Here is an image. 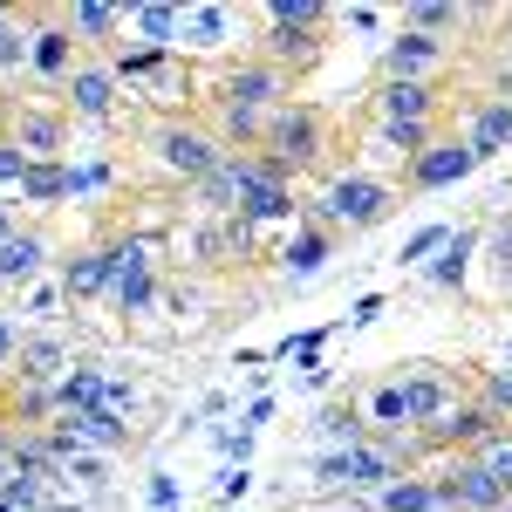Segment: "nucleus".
Wrapping results in <instances>:
<instances>
[{
	"label": "nucleus",
	"mask_w": 512,
	"mask_h": 512,
	"mask_svg": "<svg viewBox=\"0 0 512 512\" xmlns=\"http://www.w3.org/2000/svg\"><path fill=\"white\" fill-rule=\"evenodd\" d=\"M396 205H403V185L396 178H369V171H342V178H328L321 185V198L308 205V219H321L328 233H376L383 219H390Z\"/></svg>",
	"instance_id": "nucleus-1"
},
{
	"label": "nucleus",
	"mask_w": 512,
	"mask_h": 512,
	"mask_svg": "<svg viewBox=\"0 0 512 512\" xmlns=\"http://www.w3.org/2000/svg\"><path fill=\"white\" fill-rule=\"evenodd\" d=\"M328 158V123H321L315 103H287V110H274V123H267V137H260V164H267V178L274 185H294L301 171H315V164Z\"/></svg>",
	"instance_id": "nucleus-2"
},
{
	"label": "nucleus",
	"mask_w": 512,
	"mask_h": 512,
	"mask_svg": "<svg viewBox=\"0 0 512 512\" xmlns=\"http://www.w3.org/2000/svg\"><path fill=\"white\" fill-rule=\"evenodd\" d=\"M144 151H151V164H158L171 185H205L212 171H219V158H226V144H219V130H205V123L192 117H158L151 130H144Z\"/></svg>",
	"instance_id": "nucleus-3"
},
{
	"label": "nucleus",
	"mask_w": 512,
	"mask_h": 512,
	"mask_svg": "<svg viewBox=\"0 0 512 512\" xmlns=\"http://www.w3.org/2000/svg\"><path fill=\"white\" fill-rule=\"evenodd\" d=\"M0 130L21 144L28 164H69V144H76V117L62 110V96H55V103H28V96L14 103V96H7Z\"/></svg>",
	"instance_id": "nucleus-4"
},
{
	"label": "nucleus",
	"mask_w": 512,
	"mask_h": 512,
	"mask_svg": "<svg viewBox=\"0 0 512 512\" xmlns=\"http://www.w3.org/2000/svg\"><path fill=\"white\" fill-rule=\"evenodd\" d=\"M458 69V41L417 35V28H396L383 41V62H376V82H424V89H444V76Z\"/></svg>",
	"instance_id": "nucleus-5"
},
{
	"label": "nucleus",
	"mask_w": 512,
	"mask_h": 512,
	"mask_svg": "<svg viewBox=\"0 0 512 512\" xmlns=\"http://www.w3.org/2000/svg\"><path fill=\"white\" fill-rule=\"evenodd\" d=\"M431 485H437V512H506V485L485 472L472 451L437 458V465H431Z\"/></svg>",
	"instance_id": "nucleus-6"
},
{
	"label": "nucleus",
	"mask_w": 512,
	"mask_h": 512,
	"mask_svg": "<svg viewBox=\"0 0 512 512\" xmlns=\"http://www.w3.org/2000/svg\"><path fill=\"white\" fill-rule=\"evenodd\" d=\"M62 110H69L76 123H89V130H110V123H117V110H123L117 69H110L103 55H82L76 76L62 82Z\"/></svg>",
	"instance_id": "nucleus-7"
},
{
	"label": "nucleus",
	"mask_w": 512,
	"mask_h": 512,
	"mask_svg": "<svg viewBox=\"0 0 512 512\" xmlns=\"http://www.w3.org/2000/svg\"><path fill=\"white\" fill-rule=\"evenodd\" d=\"M212 103H233V110H287L294 103V76L287 69H274V62H260V55H246V62H233L226 76H219V96Z\"/></svg>",
	"instance_id": "nucleus-8"
},
{
	"label": "nucleus",
	"mask_w": 512,
	"mask_h": 512,
	"mask_svg": "<svg viewBox=\"0 0 512 512\" xmlns=\"http://www.w3.org/2000/svg\"><path fill=\"white\" fill-rule=\"evenodd\" d=\"M76 62H82V41L69 35L62 7H28V69L62 89V82L76 76Z\"/></svg>",
	"instance_id": "nucleus-9"
},
{
	"label": "nucleus",
	"mask_w": 512,
	"mask_h": 512,
	"mask_svg": "<svg viewBox=\"0 0 512 512\" xmlns=\"http://www.w3.org/2000/svg\"><path fill=\"white\" fill-rule=\"evenodd\" d=\"M110 253H117V287H110L117 315H151V308H158V239L130 233V239H117Z\"/></svg>",
	"instance_id": "nucleus-10"
},
{
	"label": "nucleus",
	"mask_w": 512,
	"mask_h": 512,
	"mask_svg": "<svg viewBox=\"0 0 512 512\" xmlns=\"http://www.w3.org/2000/svg\"><path fill=\"white\" fill-rule=\"evenodd\" d=\"M444 110H451V96L444 89H424V82H376V96H369V123L444 130Z\"/></svg>",
	"instance_id": "nucleus-11"
},
{
	"label": "nucleus",
	"mask_w": 512,
	"mask_h": 512,
	"mask_svg": "<svg viewBox=\"0 0 512 512\" xmlns=\"http://www.w3.org/2000/svg\"><path fill=\"white\" fill-rule=\"evenodd\" d=\"M69 369H76V342H69L62 328H28V335H21V355H14V376H7V383H35V390H55Z\"/></svg>",
	"instance_id": "nucleus-12"
},
{
	"label": "nucleus",
	"mask_w": 512,
	"mask_h": 512,
	"mask_svg": "<svg viewBox=\"0 0 512 512\" xmlns=\"http://www.w3.org/2000/svg\"><path fill=\"white\" fill-rule=\"evenodd\" d=\"M465 171H478V158L465 151V137H458V130H437L431 151L403 164V192H444V185H458Z\"/></svg>",
	"instance_id": "nucleus-13"
},
{
	"label": "nucleus",
	"mask_w": 512,
	"mask_h": 512,
	"mask_svg": "<svg viewBox=\"0 0 512 512\" xmlns=\"http://www.w3.org/2000/svg\"><path fill=\"white\" fill-rule=\"evenodd\" d=\"M465 151H472L478 164L499 158V151H512V89H492V96H478L472 110H465Z\"/></svg>",
	"instance_id": "nucleus-14"
},
{
	"label": "nucleus",
	"mask_w": 512,
	"mask_h": 512,
	"mask_svg": "<svg viewBox=\"0 0 512 512\" xmlns=\"http://www.w3.org/2000/svg\"><path fill=\"white\" fill-rule=\"evenodd\" d=\"M321 55H328V28H294V21H267L260 62H274V69H287V76H308Z\"/></svg>",
	"instance_id": "nucleus-15"
},
{
	"label": "nucleus",
	"mask_w": 512,
	"mask_h": 512,
	"mask_svg": "<svg viewBox=\"0 0 512 512\" xmlns=\"http://www.w3.org/2000/svg\"><path fill=\"white\" fill-rule=\"evenodd\" d=\"M62 294H69V308H82V301H103L110 287H117V253L110 246H82V253H69L62 260Z\"/></svg>",
	"instance_id": "nucleus-16"
},
{
	"label": "nucleus",
	"mask_w": 512,
	"mask_h": 512,
	"mask_svg": "<svg viewBox=\"0 0 512 512\" xmlns=\"http://www.w3.org/2000/svg\"><path fill=\"white\" fill-rule=\"evenodd\" d=\"M192 253H198V267H246L253 260V226L239 212L233 219H198Z\"/></svg>",
	"instance_id": "nucleus-17"
},
{
	"label": "nucleus",
	"mask_w": 512,
	"mask_h": 512,
	"mask_svg": "<svg viewBox=\"0 0 512 512\" xmlns=\"http://www.w3.org/2000/svg\"><path fill=\"white\" fill-rule=\"evenodd\" d=\"M62 21H69V35L82 41V55H117V35L130 28V14L123 7H103V0H76V7H62Z\"/></svg>",
	"instance_id": "nucleus-18"
},
{
	"label": "nucleus",
	"mask_w": 512,
	"mask_h": 512,
	"mask_svg": "<svg viewBox=\"0 0 512 512\" xmlns=\"http://www.w3.org/2000/svg\"><path fill=\"white\" fill-rule=\"evenodd\" d=\"M48 253H55L48 233H41V226H21V233L0 246V287H35L41 267H48Z\"/></svg>",
	"instance_id": "nucleus-19"
},
{
	"label": "nucleus",
	"mask_w": 512,
	"mask_h": 512,
	"mask_svg": "<svg viewBox=\"0 0 512 512\" xmlns=\"http://www.w3.org/2000/svg\"><path fill=\"white\" fill-rule=\"evenodd\" d=\"M328 253H335V233H328L321 219H301V226L287 233V246H280V274L287 280H315Z\"/></svg>",
	"instance_id": "nucleus-20"
},
{
	"label": "nucleus",
	"mask_w": 512,
	"mask_h": 512,
	"mask_svg": "<svg viewBox=\"0 0 512 512\" xmlns=\"http://www.w3.org/2000/svg\"><path fill=\"white\" fill-rule=\"evenodd\" d=\"M103 396H110V376H103L96 362H76V369L55 383V417H89V410H103Z\"/></svg>",
	"instance_id": "nucleus-21"
},
{
	"label": "nucleus",
	"mask_w": 512,
	"mask_h": 512,
	"mask_svg": "<svg viewBox=\"0 0 512 512\" xmlns=\"http://www.w3.org/2000/svg\"><path fill=\"white\" fill-rule=\"evenodd\" d=\"M369 506L376 512H437V485H431V472H403L383 492H369Z\"/></svg>",
	"instance_id": "nucleus-22"
},
{
	"label": "nucleus",
	"mask_w": 512,
	"mask_h": 512,
	"mask_svg": "<svg viewBox=\"0 0 512 512\" xmlns=\"http://www.w3.org/2000/svg\"><path fill=\"white\" fill-rule=\"evenodd\" d=\"M465 21H472V7H458V0H417V7H403V21H396V28H417V35L451 41Z\"/></svg>",
	"instance_id": "nucleus-23"
},
{
	"label": "nucleus",
	"mask_w": 512,
	"mask_h": 512,
	"mask_svg": "<svg viewBox=\"0 0 512 512\" xmlns=\"http://www.w3.org/2000/svg\"><path fill=\"white\" fill-rule=\"evenodd\" d=\"M21 205H35V212H55V205H69V164H28V178H21Z\"/></svg>",
	"instance_id": "nucleus-24"
},
{
	"label": "nucleus",
	"mask_w": 512,
	"mask_h": 512,
	"mask_svg": "<svg viewBox=\"0 0 512 512\" xmlns=\"http://www.w3.org/2000/svg\"><path fill=\"white\" fill-rule=\"evenodd\" d=\"M321 444H335V451H349V444H362V437H369V424H362V403H355V396H335V403H328V410H321Z\"/></svg>",
	"instance_id": "nucleus-25"
},
{
	"label": "nucleus",
	"mask_w": 512,
	"mask_h": 512,
	"mask_svg": "<svg viewBox=\"0 0 512 512\" xmlns=\"http://www.w3.org/2000/svg\"><path fill=\"white\" fill-rule=\"evenodd\" d=\"M226 35H233V7H185L178 14V41H192V48H219Z\"/></svg>",
	"instance_id": "nucleus-26"
},
{
	"label": "nucleus",
	"mask_w": 512,
	"mask_h": 512,
	"mask_svg": "<svg viewBox=\"0 0 512 512\" xmlns=\"http://www.w3.org/2000/svg\"><path fill=\"white\" fill-rule=\"evenodd\" d=\"M472 253H478V233H451V239H444V260H437V267H431L424 280H431L437 294L465 287V267H472Z\"/></svg>",
	"instance_id": "nucleus-27"
},
{
	"label": "nucleus",
	"mask_w": 512,
	"mask_h": 512,
	"mask_svg": "<svg viewBox=\"0 0 512 512\" xmlns=\"http://www.w3.org/2000/svg\"><path fill=\"white\" fill-rule=\"evenodd\" d=\"M110 185H117V164L110 158H69V205H89V198H103L110 192Z\"/></svg>",
	"instance_id": "nucleus-28"
},
{
	"label": "nucleus",
	"mask_w": 512,
	"mask_h": 512,
	"mask_svg": "<svg viewBox=\"0 0 512 512\" xmlns=\"http://www.w3.org/2000/svg\"><path fill=\"white\" fill-rule=\"evenodd\" d=\"M178 14H185V7H130V28H137V35H144V48H164V55H171V41H178Z\"/></svg>",
	"instance_id": "nucleus-29"
},
{
	"label": "nucleus",
	"mask_w": 512,
	"mask_h": 512,
	"mask_svg": "<svg viewBox=\"0 0 512 512\" xmlns=\"http://www.w3.org/2000/svg\"><path fill=\"white\" fill-rule=\"evenodd\" d=\"M28 69V14L0 7V76H21Z\"/></svg>",
	"instance_id": "nucleus-30"
},
{
	"label": "nucleus",
	"mask_w": 512,
	"mask_h": 512,
	"mask_svg": "<svg viewBox=\"0 0 512 512\" xmlns=\"http://www.w3.org/2000/svg\"><path fill=\"white\" fill-rule=\"evenodd\" d=\"M267 21H294V28H335V14L321 0H267Z\"/></svg>",
	"instance_id": "nucleus-31"
},
{
	"label": "nucleus",
	"mask_w": 512,
	"mask_h": 512,
	"mask_svg": "<svg viewBox=\"0 0 512 512\" xmlns=\"http://www.w3.org/2000/svg\"><path fill=\"white\" fill-rule=\"evenodd\" d=\"M472 458H478V465H485V472H492V478H499V485H506V492H512V431L485 437V444H478Z\"/></svg>",
	"instance_id": "nucleus-32"
},
{
	"label": "nucleus",
	"mask_w": 512,
	"mask_h": 512,
	"mask_svg": "<svg viewBox=\"0 0 512 512\" xmlns=\"http://www.w3.org/2000/svg\"><path fill=\"white\" fill-rule=\"evenodd\" d=\"M69 294H62V280H41V287H28L21 294V308L14 315H28V321H55V308H62Z\"/></svg>",
	"instance_id": "nucleus-33"
},
{
	"label": "nucleus",
	"mask_w": 512,
	"mask_h": 512,
	"mask_svg": "<svg viewBox=\"0 0 512 512\" xmlns=\"http://www.w3.org/2000/svg\"><path fill=\"white\" fill-rule=\"evenodd\" d=\"M21 178H28V158H21V144L0 130V198L7 192H21Z\"/></svg>",
	"instance_id": "nucleus-34"
},
{
	"label": "nucleus",
	"mask_w": 512,
	"mask_h": 512,
	"mask_svg": "<svg viewBox=\"0 0 512 512\" xmlns=\"http://www.w3.org/2000/svg\"><path fill=\"white\" fill-rule=\"evenodd\" d=\"M444 239H451V226H424V233L403 239V253H396V260H403V267H417L424 253H444Z\"/></svg>",
	"instance_id": "nucleus-35"
},
{
	"label": "nucleus",
	"mask_w": 512,
	"mask_h": 512,
	"mask_svg": "<svg viewBox=\"0 0 512 512\" xmlns=\"http://www.w3.org/2000/svg\"><path fill=\"white\" fill-rule=\"evenodd\" d=\"M62 478H76V485H110V458H96V451H76V458L62 465Z\"/></svg>",
	"instance_id": "nucleus-36"
},
{
	"label": "nucleus",
	"mask_w": 512,
	"mask_h": 512,
	"mask_svg": "<svg viewBox=\"0 0 512 512\" xmlns=\"http://www.w3.org/2000/svg\"><path fill=\"white\" fill-rule=\"evenodd\" d=\"M21 335H28V328H21V315H14V308H0V376H14V355H21Z\"/></svg>",
	"instance_id": "nucleus-37"
},
{
	"label": "nucleus",
	"mask_w": 512,
	"mask_h": 512,
	"mask_svg": "<svg viewBox=\"0 0 512 512\" xmlns=\"http://www.w3.org/2000/svg\"><path fill=\"white\" fill-rule=\"evenodd\" d=\"M144 492H151V506H158V512H178V478H171V472H151Z\"/></svg>",
	"instance_id": "nucleus-38"
},
{
	"label": "nucleus",
	"mask_w": 512,
	"mask_h": 512,
	"mask_svg": "<svg viewBox=\"0 0 512 512\" xmlns=\"http://www.w3.org/2000/svg\"><path fill=\"white\" fill-rule=\"evenodd\" d=\"M342 21H349V28H362V35H369V28H383V14H376V7H349Z\"/></svg>",
	"instance_id": "nucleus-39"
},
{
	"label": "nucleus",
	"mask_w": 512,
	"mask_h": 512,
	"mask_svg": "<svg viewBox=\"0 0 512 512\" xmlns=\"http://www.w3.org/2000/svg\"><path fill=\"white\" fill-rule=\"evenodd\" d=\"M376 315H383V294H362V301H355V328H362V321H376Z\"/></svg>",
	"instance_id": "nucleus-40"
},
{
	"label": "nucleus",
	"mask_w": 512,
	"mask_h": 512,
	"mask_svg": "<svg viewBox=\"0 0 512 512\" xmlns=\"http://www.w3.org/2000/svg\"><path fill=\"white\" fill-rule=\"evenodd\" d=\"M21 233V219H14V198H0V246Z\"/></svg>",
	"instance_id": "nucleus-41"
},
{
	"label": "nucleus",
	"mask_w": 512,
	"mask_h": 512,
	"mask_svg": "<svg viewBox=\"0 0 512 512\" xmlns=\"http://www.w3.org/2000/svg\"><path fill=\"white\" fill-rule=\"evenodd\" d=\"M499 41H506V48H512V14H499Z\"/></svg>",
	"instance_id": "nucleus-42"
},
{
	"label": "nucleus",
	"mask_w": 512,
	"mask_h": 512,
	"mask_svg": "<svg viewBox=\"0 0 512 512\" xmlns=\"http://www.w3.org/2000/svg\"><path fill=\"white\" fill-rule=\"evenodd\" d=\"M48 512H82V506H62V499H55V506H48Z\"/></svg>",
	"instance_id": "nucleus-43"
},
{
	"label": "nucleus",
	"mask_w": 512,
	"mask_h": 512,
	"mask_svg": "<svg viewBox=\"0 0 512 512\" xmlns=\"http://www.w3.org/2000/svg\"><path fill=\"white\" fill-rule=\"evenodd\" d=\"M506 512H512V492H506Z\"/></svg>",
	"instance_id": "nucleus-44"
},
{
	"label": "nucleus",
	"mask_w": 512,
	"mask_h": 512,
	"mask_svg": "<svg viewBox=\"0 0 512 512\" xmlns=\"http://www.w3.org/2000/svg\"><path fill=\"white\" fill-rule=\"evenodd\" d=\"M0 110H7V96H0Z\"/></svg>",
	"instance_id": "nucleus-45"
}]
</instances>
